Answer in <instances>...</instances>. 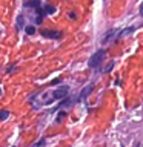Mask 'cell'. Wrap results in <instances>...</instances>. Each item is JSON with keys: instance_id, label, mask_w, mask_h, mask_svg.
<instances>
[{"instance_id": "1", "label": "cell", "mask_w": 143, "mask_h": 147, "mask_svg": "<svg viewBox=\"0 0 143 147\" xmlns=\"http://www.w3.org/2000/svg\"><path fill=\"white\" fill-rule=\"evenodd\" d=\"M105 55H106V51H105V49L97 51V52L89 58V61H88V66H89V67H94V69H95V67H99L100 64H101V61H103Z\"/></svg>"}, {"instance_id": "2", "label": "cell", "mask_w": 143, "mask_h": 147, "mask_svg": "<svg viewBox=\"0 0 143 147\" xmlns=\"http://www.w3.org/2000/svg\"><path fill=\"white\" fill-rule=\"evenodd\" d=\"M66 94H68V87L62 86L60 89L52 92V100H62V98H65V95H66Z\"/></svg>"}, {"instance_id": "3", "label": "cell", "mask_w": 143, "mask_h": 147, "mask_svg": "<svg viewBox=\"0 0 143 147\" xmlns=\"http://www.w3.org/2000/svg\"><path fill=\"white\" fill-rule=\"evenodd\" d=\"M40 34L43 37H48V38H60L62 37V32L60 31H51V29H43Z\"/></svg>"}, {"instance_id": "4", "label": "cell", "mask_w": 143, "mask_h": 147, "mask_svg": "<svg viewBox=\"0 0 143 147\" xmlns=\"http://www.w3.org/2000/svg\"><path fill=\"white\" fill-rule=\"evenodd\" d=\"M92 92V86H86L85 89L82 90V94H80V96H78V98H76V101H80V100H85L88 95H89Z\"/></svg>"}, {"instance_id": "5", "label": "cell", "mask_w": 143, "mask_h": 147, "mask_svg": "<svg viewBox=\"0 0 143 147\" xmlns=\"http://www.w3.org/2000/svg\"><path fill=\"white\" fill-rule=\"evenodd\" d=\"M25 6L26 8H35V11H37V9H40V2L39 0H34V2H25Z\"/></svg>"}, {"instance_id": "6", "label": "cell", "mask_w": 143, "mask_h": 147, "mask_svg": "<svg viewBox=\"0 0 143 147\" xmlns=\"http://www.w3.org/2000/svg\"><path fill=\"white\" fill-rule=\"evenodd\" d=\"M114 34H115V29H109V31L105 34V37H103V38H101V41H103V43H106L108 40H111V38H112V35H114Z\"/></svg>"}, {"instance_id": "7", "label": "cell", "mask_w": 143, "mask_h": 147, "mask_svg": "<svg viewBox=\"0 0 143 147\" xmlns=\"http://www.w3.org/2000/svg\"><path fill=\"white\" fill-rule=\"evenodd\" d=\"M134 29H136V28H128V29H123V31H122V32H120V34H118V38H123V37L129 35V34H131V32H134Z\"/></svg>"}, {"instance_id": "8", "label": "cell", "mask_w": 143, "mask_h": 147, "mask_svg": "<svg viewBox=\"0 0 143 147\" xmlns=\"http://www.w3.org/2000/svg\"><path fill=\"white\" fill-rule=\"evenodd\" d=\"M23 25H25L23 16H18V17H17V29H23Z\"/></svg>"}, {"instance_id": "9", "label": "cell", "mask_w": 143, "mask_h": 147, "mask_svg": "<svg viewBox=\"0 0 143 147\" xmlns=\"http://www.w3.org/2000/svg\"><path fill=\"white\" fill-rule=\"evenodd\" d=\"M45 11L48 12V14H52V12L55 11V6H52L51 3H46V5H45Z\"/></svg>"}, {"instance_id": "10", "label": "cell", "mask_w": 143, "mask_h": 147, "mask_svg": "<svg viewBox=\"0 0 143 147\" xmlns=\"http://www.w3.org/2000/svg\"><path fill=\"white\" fill-rule=\"evenodd\" d=\"M34 32H35V28H34V26H26V34L32 35Z\"/></svg>"}, {"instance_id": "11", "label": "cell", "mask_w": 143, "mask_h": 147, "mask_svg": "<svg viewBox=\"0 0 143 147\" xmlns=\"http://www.w3.org/2000/svg\"><path fill=\"white\" fill-rule=\"evenodd\" d=\"M8 115H9L8 110H2V112H0V119H6Z\"/></svg>"}, {"instance_id": "12", "label": "cell", "mask_w": 143, "mask_h": 147, "mask_svg": "<svg viewBox=\"0 0 143 147\" xmlns=\"http://www.w3.org/2000/svg\"><path fill=\"white\" fill-rule=\"evenodd\" d=\"M65 115H66V113H65V110H62V112L59 113V117H57V123H60V121H62V119L65 118Z\"/></svg>"}, {"instance_id": "13", "label": "cell", "mask_w": 143, "mask_h": 147, "mask_svg": "<svg viewBox=\"0 0 143 147\" xmlns=\"http://www.w3.org/2000/svg\"><path fill=\"white\" fill-rule=\"evenodd\" d=\"M112 67H114V61H111L108 66L105 67V72H111V69H112Z\"/></svg>"}, {"instance_id": "14", "label": "cell", "mask_w": 143, "mask_h": 147, "mask_svg": "<svg viewBox=\"0 0 143 147\" xmlns=\"http://www.w3.org/2000/svg\"><path fill=\"white\" fill-rule=\"evenodd\" d=\"M140 14H142V17H143V3L140 5Z\"/></svg>"}, {"instance_id": "15", "label": "cell", "mask_w": 143, "mask_h": 147, "mask_svg": "<svg viewBox=\"0 0 143 147\" xmlns=\"http://www.w3.org/2000/svg\"><path fill=\"white\" fill-rule=\"evenodd\" d=\"M0 94H2V89H0Z\"/></svg>"}]
</instances>
